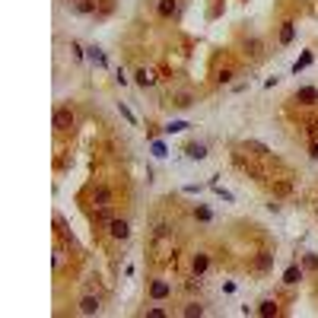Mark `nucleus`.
<instances>
[{"label":"nucleus","instance_id":"18","mask_svg":"<svg viewBox=\"0 0 318 318\" xmlns=\"http://www.w3.org/2000/svg\"><path fill=\"white\" fill-rule=\"evenodd\" d=\"M232 77H235V73L229 70V67H223V70L216 73V83H220V86H223V83H232Z\"/></svg>","mask_w":318,"mask_h":318},{"label":"nucleus","instance_id":"23","mask_svg":"<svg viewBox=\"0 0 318 318\" xmlns=\"http://www.w3.org/2000/svg\"><path fill=\"white\" fill-rule=\"evenodd\" d=\"M274 191H277V194H289V185H287V181H277Z\"/></svg>","mask_w":318,"mask_h":318},{"label":"nucleus","instance_id":"25","mask_svg":"<svg viewBox=\"0 0 318 318\" xmlns=\"http://www.w3.org/2000/svg\"><path fill=\"white\" fill-rule=\"evenodd\" d=\"M146 315H150V318H162L166 312H162V309H146Z\"/></svg>","mask_w":318,"mask_h":318},{"label":"nucleus","instance_id":"24","mask_svg":"<svg viewBox=\"0 0 318 318\" xmlns=\"http://www.w3.org/2000/svg\"><path fill=\"white\" fill-rule=\"evenodd\" d=\"M185 127H188L185 121H172V124H169V131H185Z\"/></svg>","mask_w":318,"mask_h":318},{"label":"nucleus","instance_id":"27","mask_svg":"<svg viewBox=\"0 0 318 318\" xmlns=\"http://www.w3.org/2000/svg\"><path fill=\"white\" fill-rule=\"evenodd\" d=\"M73 3H77V0H73Z\"/></svg>","mask_w":318,"mask_h":318},{"label":"nucleus","instance_id":"4","mask_svg":"<svg viewBox=\"0 0 318 318\" xmlns=\"http://www.w3.org/2000/svg\"><path fill=\"white\" fill-rule=\"evenodd\" d=\"M77 309H80V315H99V309H102V302H99V296H83Z\"/></svg>","mask_w":318,"mask_h":318},{"label":"nucleus","instance_id":"15","mask_svg":"<svg viewBox=\"0 0 318 318\" xmlns=\"http://www.w3.org/2000/svg\"><path fill=\"white\" fill-rule=\"evenodd\" d=\"M181 315H185V318H194V315H204V306H201V302H188V306L185 309H181Z\"/></svg>","mask_w":318,"mask_h":318},{"label":"nucleus","instance_id":"12","mask_svg":"<svg viewBox=\"0 0 318 318\" xmlns=\"http://www.w3.org/2000/svg\"><path fill=\"white\" fill-rule=\"evenodd\" d=\"M169 293H172V287H169L166 280H156V283L150 287V296H153V299H166Z\"/></svg>","mask_w":318,"mask_h":318},{"label":"nucleus","instance_id":"20","mask_svg":"<svg viewBox=\"0 0 318 318\" xmlns=\"http://www.w3.org/2000/svg\"><path fill=\"white\" fill-rule=\"evenodd\" d=\"M302 267H309V270H318V255H306V258H302Z\"/></svg>","mask_w":318,"mask_h":318},{"label":"nucleus","instance_id":"16","mask_svg":"<svg viewBox=\"0 0 318 318\" xmlns=\"http://www.w3.org/2000/svg\"><path fill=\"white\" fill-rule=\"evenodd\" d=\"M270 261H274V255H267V252H261V255H258V258H255V267H258V270H267V267H270Z\"/></svg>","mask_w":318,"mask_h":318},{"label":"nucleus","instance_id":"7","mask_svg":"<svg viewBox=\"0 0 318 318\" xmlns=\"http://www.w3.org/2000/svg\"><path fill=\"white\" fill-rule=\"evenodd\" d=\"M207 267H210V255L198 252V255H194V261H191V270H194V277H201V274H204Z\"/></svg>","mask_w":318,"mask_h":318},{"label":"nucleus","instance_id":"26","mask_svg":"<svg viewBox=\"0 0 318 318\" xmlns=\"http://www.w3.org/2000/svg\"><path fill=\"white\" fill-rule=\"evenodd\" d=\"M309 156H312V159H318V144H312V146H309Z\"/></svg>","mask_w":318,"mask_h":318},{"label":"nucleus","instance_id":"2","mask_svg":"<svg viewBox=\"0 0 318 318\" xmlns=\"http://www.w3.org/2000/svg\"><path fill=\"white\" fill-rule=\"evenodd\" d=\"M108 232H112V239H121V242H124L127 235H131V223L121 220V216H112V220H108Z\"/></svg>","mask_w":318,"mask_h":318},{"label":"nucleus","instance_id":"11","mask_svg":"<svg viewBox=\"0 0 318 318\" xmlns=\"http://www.w3.org/2000/svg\"><path fill=\"white\" fill-rule=\"evenodd\" d=\"M73 10H77L80 16H89V13L99 10V0H77V3H73Z\"/></svg>","mask_w":318,"mask_h":318},{"label":"nucleus","instance_id":"3","mask_svg":"<svg viewBox=\"0 0 318 318\" xmlns=\"http://www.w3.org/2000/svg\"><path fill=\"white\" fill-rule=\"evenodd\" d=\"M89 198H92V204H96V207H112V191H108L105 185H96L89 191Z\"/></svg>","mask_w":318,"mask_h":318},{"label":"nucleus","instance_id":"9","mask_svg":"<svg viewBox=\"0 0 318 318\" xmlns=\"http://www.w3.org/2000/svg\"><path fill=\"white\" fill-rule=\"evenodd\" d=\"M302 280V267L299 264H289L287 270H283V283H287V287H293V283H299Z\"/></svg>","mask_w":318,"mask_h":318},{"label":"nucleus","instance_id":"17","mask_svg":"<svg viewBox=\"0 0 318 318\" xmlns=\"http://www.w3.org/2000/svg\"><path fill=\"white\" fill-rule=\"evenodd\" d=\"M309 64H312V51H306V54H302L299 60H296V64H293V73H299L302 67H309Z\"/></svg>","mask_w":318,"mask_h":318},{"label":"nucleus","instance_id":"6","mask_svg":"<svg viewBox=\"0 0 318 318\" xmlns=\"http://www.w3.org/2000/svg\"><path fill=\"white\" fill-rule=\"evenodd\" d=\"M175 10H178V0H156V13L162 19H172Z\"/></svg>","mask_w":318,"mask_h":318},{"label":"nucleus","instance_id":"21","mask_svg":"<svg viewBox=\"0 0 318 318\" xmlns=\"http://www.w3.org/2000/svg\"><path fill=\"white\" fill-rule=\"evenodd\" d=\"M248 146H252V150L258 153V156H270V153H267V146H264V144H258V140H248Z\"/></svg>","mask_w":318,"mask_h":318},{"label":"nucleus","instance_id":"5","mask_svg":"<svg viewBox=\"0 0 318 318\" xmlns=\"http://www.w3.org/2000/svg\"><path fill=\"white\" fill-rule=\"evenodd\" d=\"M296 102H299V105H315L318 102V89H312V86L296 89Z\"/></svg>","mask_w":318,"mask_h":318},{"label":"nucleus","instance_id":"14","mask_svg":"<svg viewBox=\"0 0 318 318\" xmlns=\"http://www.w3.org/2000/svg\"><path fill=\"white\" fill-rule=\"evenodd\" d=\"M258 315H264V318H270V315H280V309H277V299H264L258 306Z\"/></svg>","mask_w":318,"mask_h":318},{"label":"nucleus","instance_id":"10","mask_svg":"<svg viewBox=\"0 0 318 318\" xmlns=\"http://www.w3.org/2000/svg\"><path fill=\"white\" fill-rule=\"evenodd\" d=\"M293 38H296V23H293V19H287V23L280 26V45H289Z\"/></svg>","mask_w":318,"mask_h":318},{"label":"nucleus","instance_id":"13","mask_svg":"<svg viewBox=\"0 0 318 318\" xmlns=\"http://www.w3.org/2000/svg\"><path fill=\"white\" fill-rule=\"evenodd\" d=\"M185 156H188V159H204V156H207V146H204V144H188V146H185Z\"/></svg>","mask_w":318,"mask_h":318},{"label":"nucleus","instance_id":"1","mask_svg":"<svg viewBox=\"0 0 318 318\" xmlns=\"http://www.w3.org/2000/svg\"><path fill=\"white\" fill-rule=\"evenodd\" d=\"M73 121H77V115H73L70 105H58L54 108V131L58 134H67L73 127Z\"/></svg>","mask_w":318,"mask_h":318},{"label":"nucleus","instance_id":"8","mask_svg":"<svg viewBox=\"0 0 318 318\" xmlns=\"http://www.w3.org/2000/svg\"><path fill=\"white\" fill-rule=\"evenodd\" d=\"M134 80H137V86H144V89H146V86H153V83H156V73H153V70H146V67H140V70L134 73Z\"/></svg>","mask_w":318,"mask_h":318},{"label":"nucleus","instance_id":"22","mask_svg":"<svg viewBox=\"0 0 318 318\" xmlns=\"http://www.w3.org/2000/svg\"><path fill=\"white\" fill-rule=\"evenodd\" d=\"M89 54H92V60H96V64H105V54H102V48H89Z\"/></svg>","mask_w":318,"mask_h":318},{"label":"nucleus","instance_id":"19","mask_svg":"<svg viewBox=\"0 0 318 318\" xmlns=\"http://www.w3.org/2000/svg\"><path fill=\"white\" fill-rule=\"evenodd\" d=\"M172 105H178V108H188V105H191V96H188V92H178Z\"/></svg>","mask_w":318,"mask_h":318}]
</instances>
